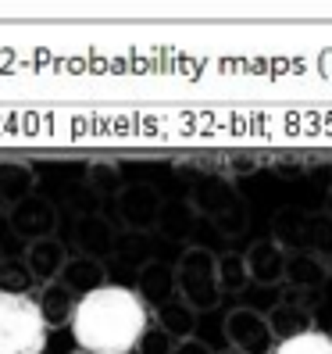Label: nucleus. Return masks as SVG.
<instances>
[{"label":"nucleus","instance_id":"nucleus-10","mask_svg":"<svg viewBox=\"0 0 332 354\" xmlns=\"http://www.w3.org/2000/svg\"><path fill=\"white\" fill-rule=\"evenodd\" d=\"M246 283H251V272H246V261L243 254L229 251L218 258V286L222 294H240V290H246Z\"/></svg>","mask_w":332,"mask_h":354},{"label":"nucleus","instance_id":"nucleus-14","mask_svg":"<svg viewBox=\"0 0 332 354\" xmlns=\"http://www.w3.org/2000/svg\"><path fill=\"white\" fill-rule=\"evenodd\" d=\"M172 290V276H168V268H147V279H143V301H157L164 297Z\"/></svg>","mask_w":332,"mask_h":354},{"label":"nucleus","instance_id":"nucleus-4","mask_svg":"<svg viewBox=\"0 0 332 354\" xmlns=\"http://www.w3.org/2000/svg\"><path fill=\"white\" fill-rule=\"evenodd\" d=\"M190 204H193V212L211 218L218 233L229 236V240L246 233V225H251V207H246V201L240 197L236 183L225 179V176H204L197 183Z\"/></svg>","mask_w":332,"mask_h":354},{"label":"nucleus","instance_id":"nucleus-11","mask_svg":"<svg viewBox=\"0 0 332 354\" xmlns=\"http://www.w3.org/2000/svg\"><path fill=\"white\" fill-rule=\"evenodd\" d=\"M275 354H332V333L329 329H311L304 337L275 344Z\"/></svg>","mask_w":332,"mask_h":354},{"label":"nucleus","instance_id":"nucleus-13","mask_svg":"<svg viewBox=\"0 0 332 354\" xmlns=\"http://www.w3.org/2000/svg\"><path fill=\"white\" fill-rule=\"evenodd\" d=\"M129 215H133V222H139V225H147V222L157 218V197L147 190V186H139V190L129 194Z\"/></svg>","mask_w":332,"mask_h":354},{"label":"nucleus","instance_id":"nucleus-7","mask_svg":"<svg viewBox=\"0 0 332 354\" xmlns=\"http://www.w3.org/2000/svg\"><path fill=\"white\" fill-rule=\"evenodd\" d=\"M286 251H282V243L272 240V236H261L254 240L251 247H246V272H251V283L257 286H282L286 283Z\"/></svg>","mask_w":332,"mask_h":354},{"label":"nucleus","instance_id":"nucleus-16","mask_svg":"<svg viewBox=\"0 0 332 354\" xmlns=\"http://www.w3.org/2000/svg\"><path fill=\"white\" fill-rule=\"evenodd\" d=\"M193 215H197L193 204H172L168 215H164V218H168V222H164V229H168L172 236H182L186 229H190V218H193Z\"/></svg>","mask_w":332,"mask_h":354},{"label":"nucleus","instance_id":"nucleus-20","mask_svg":"<svg viewBox=\"0 0 332 354\" xmlns=\"http://www.w3.org/2000/svg\"><path fill=\"white\" fill-rule=\"evenodd\" d=\"M325 215H329V218H332V190H329V194H325Z\"/></svg>","mask_w":332,"mask_h":354},{"label":"nucleus","instance_id":"nucleus-19","mask_svg":"<svg viewBox=\"0 0 332 354\" xmlns=\"http://www.w3.org/2000/svg\"><path fill=\"white\" fill-rule=\"evenodd\" d=\"M172 354H211V351H207L200 340H182V344L172 351Z\"/></svg>","mask_w":332,"mask_h":354},{"label":"nucleus","instance_id":"nucleus-15","mask_svg":"<svg viewBox=\"0 0 332 354\" xmlns=\"http://www.w3.org/2000/svg\"><path fill=\"white\" fill-rule=\"evenodd\" d=\"M261 154H233L229 161H225V169H222V176L225 179H240V176H254L257 169H261Z\"/></svg>","mask_w":332,"mask_h":354},{"label":"nucleus","instance_id":"nucleus-1","mask_svg":"<svg viewBox=\"0 0 332 354\" xmlns=\"http://www.w3.org/2000/svg\"><path fill=\"white\" fill-rule=\"evenodd\" d=\"M150 329V311L129 286H93L75 304L72 337L86 354H129Z\"/></svg>","mask_w":332,"mask_h":354},{"label":"nucleus","instance_id":"nucleus-3","mask_svg":"<svg viewBox=\"0 0 332 354\" xmlns=\"http://www.w3.org/2000/svg\"><path fill=\"white\" fill-rule=\"evenodd\" d=\"M272 240L282 243L286 254H322L332 258V218L322 212H307L300 204H282L272 215Z\"/></svg>","mask_w":332,"mask_h":354},{"label":"nucleus","instance_id":"nucleus-18","mask_svg":"<svg viewBox=\"0 0 332 354\" xmlns=\"http://www.w3.org/2000/svg\"><path fill=\"white\" fill-rule=\"evenodd\" d=\"M272 172L282 179H307V161H286V158H272Z\"/></svg>","mask_w":332,"mask_h":354},{"label":"nucleus","instance_id":"nucleus-12","mask_svg":"<svg viewBox=\"0 0 332 354\" xmlns=\"http://www.w3.org/2000/svg\"><path fill=\"white\" fill-rule=\"evenodd\" d=\"M193 322H197V311L190 304H168V308H161V326L168 337H182V340H190V333H193Z\"/></svg>","mask_w":332,"mask_h":354},{"label":"nucleus","instance_id":"nucleus-8","mask_svg":"<svg viewBox=\"0 0 332 354\" xmlns=\"http://www.w3.org/2000/svg\"><path fill=\"white\" fill-rule=\"evenodd\" d=\"M329 279H332V272H329V258L311 254V251H300V254H289V258H286V283H282V286L322 294Z\"/></svg>","mask_w":332,"mask_h":354},{"label":"nucleus","instance_id":"nucleus-6","mask_svg":"<svg viewBox=\"0 0 332 354\" xmlns=\"http://www.w3.org/2000/svg\"><path fill=\"white\" fill-rule=\"evenodd\" d=\"M225 337L229 347L240 354H275V333L268 326V315L257 308H236L225 319Z\"/></svg>","mask_w":332,"mask_h":354},{"label":"nucleus","instance_id":"nucleus-2","mask_svg":"<svg viewBox=\"0 0 332 354\" xmlns=\"http://www.w3.org/2000/svg\"><path fill=\"white\" fill-rule=\"evenodd\" d=\"M47 319L26 294L0 290V354H43Z\"/></svg>","mask_w":332,"mask_h":354},{"label":"nucleus","instance_id":"nucleus-21","mask_svg":"<svg viewBox=\"0 0 332 354\" xmlns=\"http://www.w3.org/2000/svg\"><path fill=\"white\" fill-rule=\"evenodd\" d=\"M222 354H240V351H233V347H229V351H222Z\"/></svg>","mask_w":332,"mask_h":354},{"label":"nucleus","instance_id":"nucleus-5","mask_svg":"<svg viewBox=\"0 0 332 354\" xmlns=\"http://www.w3.org/2000/svg\"><path fill=\"white\" fill-rule=\"evenodd\" d=\"M179 290L186 304L193 311L204 308H215L222 297V286H218V258L204 247H190L179 261Z\"/></svg>","mask_w":332,"mask_h":354},{"label":"nucleus","instance_id":"nucleus-17","mask_svg":"<svg viewBox=\"0 0 332 354\" xmlns=\"http://www.w3.org/2000/svg\"><path fill=\"white\" fill-rule=\"evenodd\" d=\"M307 179L318 186V190H332V158L329 161H307Z\"/></svg>","mask_w":332,"mask_h":354},{"label":"nucleus","instance_id":"nucleus-22","mask_svg":"<svg viewBox=\"0 0 332 354\" xmlns=\"http://www.w3.org/2000/svg\"><path fill=\"white\" fill-rule=\"evenodd\" d=\"M329 272H332V258H329Z\"/></svg>","mask_w":332,"mask_h":354},{"label":"nucleus","instance_id":"nucleus-9","mask_svg":"<svg viewBox=\"0 0 332 354\" xmlns=\"http://www.w3.org/2000/svg\"><path fill=\"white\" fill-rule=\"evenodd\" d=\"M315 315H318V311H311V308L289 301V297H279L272 304V311H268V326H272L275 340L282 344V340H293V337H304V333L318 329Z\"/></svg>","mask_w":332,"mask_h":354}]
</instances>
